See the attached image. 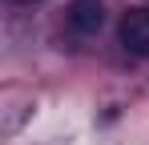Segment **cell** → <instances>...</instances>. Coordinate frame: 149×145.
Listing matches in <instances>:
<instances>
[{"label": "cell", "mask_w": 149, "mask_h": 145, "mask_svg": "<svg viewBox=\"0 0 149 145\" xmlns=\"http://www.w3.org/2000/svg\"><path fill=\"white\" fill-rule=\"evenodd\" d=\"M117 36H121L125 52H133V56H149V12H145V8L125 12Z\"/></svg>", "instance_id": "7a4b0ae2"}, {"label": "cell", "mask_w": 149, "mask_h": 145, "mask_svg": "<svg viewBox=\"0 0 149 145\" xmlns=\"http://www.w3.org/2000/svg\"><path fill=\"white\" fill-rule=\"evenodd\" d=\"M65 20H69V28L77 36H97L105 28V4L101 0H73L65 8Z\"/></svg>", "instance_id": "6da1fadb"}]
</instances>
